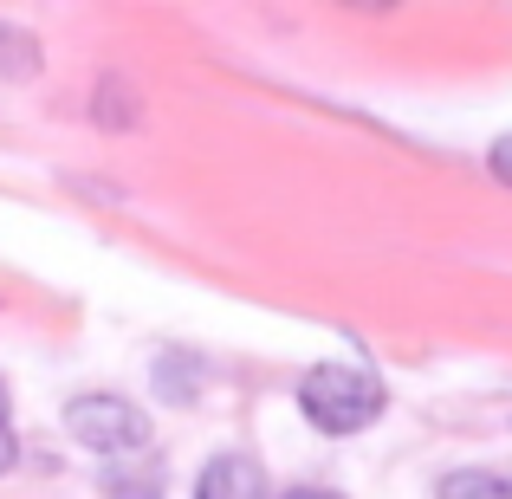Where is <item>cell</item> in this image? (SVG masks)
Instances as JSON below:
<instances>
[{
  "mask_svg": "<svg viewBox=\"0 0 512 499\" xmlns=\"http://www.w3.org/2000/svg\"><path fill=\"white\" fill-rule=\"evenodd\" d=\"M435 499H512V474H493V467H454V474H441Z\"/></svg>",
  "mask_w": 512,
  "mask_h": 499,
  "instance_id": "5b68a950",
  "label": "cell"
},
{
  "mask_svg": "<svg viewBox=\"0 0 512 499\" xmlns=\"http://www.w3.org/2000/svg\"><path fill=\"white\" fill-rule=\"evenodd\" d=\"M65 435L104 461H130V454H150V415L130 409L124 396H78L65 409Z\"/></svg>",
  "mask_w": 512,
  "mask_h": 499,
  "instance_id": "7a4b0ae2",
  "label": "cell"
},
{
  "mask_svg": "<svg viewBox=\"0 0 512 499\" xmlns=\"http://www.w3.org/2000/svg\"><path fill=\"white\" fill-rule=\"evenodd\" d=\"M487 169H493V175H500V182L512 188V137H500V143H493V156H487Z\"/></svg>",
  "mask_w": 512,
  "mask_h": 499,
  "instance_id": "8992f818",
  "label": "cell"
},
{
  "mask_svg": "<svg viewBox=\"0 0 512 499\" xmlns=\"http://www.w3.org/2000/svg\"><path fill=\"white\" fill-rule=\"evenodd\" d=\"M286 499H344V493H331V487H292Z\"/></svg>",
  "mask_w": 512,
  "mask_h": 499,
  "instance_id": "ba28073f",
  "label": "cell"
},
{
  "mask_svg": "<svg viewBox=\"0 0 512 499\" xmlns=\"http://www.w3.org/2000/svg\"><path fill=\"white\" fill-rule=\"evenodd\" d=\"M13 461H20V441H13L7 428H0V474H13Z\"/></svg>",
  "mask_w": 512,
  "mask_h": 499,
  "instance_id": "52a82bcc",
  "label": "cell"
},
{
  "mask_svg": "<svg viewBox=\"0 0 512 499\" xmlns=\"http://www.w3.org/2000/svg\"><path fill=\"white\" fill-rule=\"evenodd\" d=\"M299 409L318 435H357L383 415V383L350 363H318L312 376L299 383Z\"/></svg>",
  "mask_w": 512,
  "mask_h": 499,
  "instance_id": "6da1fadb",
  "label": "cell"
},
{
  "mask_svg": "<svg viewBox=\"0 0 512 499\" xmlns=\"http://www.w3.org/2000/svg\"><path fill=\"white\" fill-rule=\"evenodd\" d=\"M104 493H111V499H163V467H156L150 454L104 461Z\"/></svg>",
  "mask_w": 512,
  "mask_h": 499,
  "instance_id": "277c9868",
  "label": "cell"
},
{
  "mask_svg": "<svg viewBox=\"0 0 512 499\" xmlns=\"http://www.w3.org/2000/svg\"><path fill=\"white\" fill-rule=\"evenodd\" d=\"M195 499H273V493H266V467L253 454H214L195 474Z\"/></svg>",
  "mask_w": 512,
  "mask_h": 499,
  "instance_id": "3957f363",
  "label": "cell"
},
{
  "mask_svg": "<svg viewBox=\"0 0 512 499\" xmlns=\"http://www.w3.org/2000/svg\"><path fill=\"white\" fill-rule=\"evenodd\" d=\"M0 428H7V383H0Z\"/></svg>",
  "mask_w": 512,
  "mask_h": 499,
  "instance_id": "9c48e42d",
  "label": "cell"
}]
</instances>
